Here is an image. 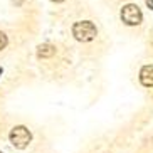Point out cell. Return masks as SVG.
<instances>
[{"label": "cell", "instance_id": "cell-5", "mask_svg": "<svg viewBox=\"0 0 153 153\" xmlns=\"http://www.w3.org/2000/svg\"><path fill=\"white\" fill-rule=\"evenodd\" d=\"M54 52H56V49L51 44H42L37 49V56L39 57H51V56H54Z\"/></svg>", "mask_w": 153, "mask_h": 153}, {"label": "cell", "instance_id": "cell-6", "mask_svg": "<svg viewBox=\"0 0 153 153\" xmlns=\"http://www.w3.org/2000/svg\"><path fill=\"white\" fill-rule=\"evenodd\" d=\"M7 42H9V41H7V36H5V34H4L2 30H0V51H2V49H5V45H7Z\"/></svg>", "mask_w": 153, "mask_h": 153}, {"label": "cell", "instance_id": "cell-4", "mask_svg": "<svg viewBox=\"0 0 153 153\" xmlns=\"http://www.w3.org/2000/svg\"><path fill=\"white\" fill-rule=\"evenodd\" d=\"M140 82L145 88H153V66H143L140 71Z\"/></svg>", "mask_w": 153, "mask_h": 153}, {"label": "cell", "instance_id": "cell-3", "mask_svg": "<svg viewBox=\"0 0 153 153\" xmlns=\"http://www.w3.org/2000/svg\"><path fill=\"white\" fill-rule=\"evenodd\" d=\"M121 20L128 25H138L141 22V10L138 9V5L128 4L121 9Z\"/></svg>", "mask_w": 153, "mask_h": 153}, {"label": "cell", "instance_id": "cell-9", "mask_svg": "<svg viewBox=\"0 0 153 153\" xmlns=\"http://www.w3.org/2000/svg\"><path fill=\"white\" fill-rule=\"evenodd\" d=\"M0 153H2V152H0Z\"/></svg>", "mask_w": 153, "mask_h": 153}, {"label": "cell", "instance_id": "cell-2", "mask_svg": "<svg viewBox=\"0 0 153 153\" xmlns=\"http://www.w3.org/2000/svg\"><path fill=\"white\" fill-rule=\"evenodd\" d=\"M9 140L15 148L24 150V148H27L29 143L32 141V133L29 131V128H25V126H14V128L10 130Z\"/></svg>", "mask_w": 153, "mask_h": 153}, {"label": "cell", "instance_id": "cell-1", "mask_svg": "<svg viewBox=\"0 0 153 153\" xmlns=\"http://www.w3.org/2000/svg\"><path fill=\"white\" fill-rule=\"evenodd\" d=\"M98 34L96 30V25L89 20H81V22H76L72 25V36L76 37L79 42H89L93 41Z\"/></svg>", "mask_w": 153, "mask_h": 153}, {"label": "cell", "instance_id": "cell-7", "mask_svg": "<svg viewBox=\"0 0 153 153\" xmlns=\"http://www.w3.org/2000/svg\"><path fill=\"white\" fill-rule=\"evenodd\" d=\"M52 2H57V4H59V2H64V0H52Z\"/></svg>", "mask_w": 153, "mask_h": 153}, {"label": "cell", "instance_id": "cell-8", "mask_svg": "<svg viewBox=\"0 0 153 153\" xmlns=\"http://www.w3.org/2000/svg\"><path fill=\"white\" fill-rule=\"evenodd\" d=\"M0 76H2V68H0Z\"/></svg>", "mask_w": 153, "mask_h": 153}]
</instances>
